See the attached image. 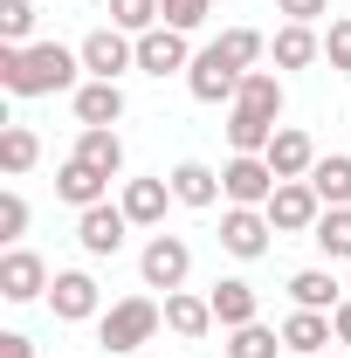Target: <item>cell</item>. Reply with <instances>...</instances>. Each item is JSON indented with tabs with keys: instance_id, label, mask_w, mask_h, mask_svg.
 Listing matches in <instances>:
<instances>
[{
	"instance_id": "1",
	"label": "cell",
	"mask_w": 351,
	"mask_h": 358,
	"mask_svg": "<svg viewBox=\"0 0 351 358\" xmlns=\"http://www.w3.org/2000/svg\"><path fill=\"white\" fill-rule=\"evenodd\" d=\"M83 69V55H69L62 42H28V48H7L0 42V83L14 96H48V90H69Z\"/></svg>"
},
{
	"instance_id": "2",
	"label": "cell",
	"mask_w": 351,
	"mask_h": 358,
	"mask_svg": "<svg viewBox=\"0 0 351 358\" xmlns=\"http://www.w3.org/2000/svg\"><path fill=\"white\" fill-rule=\"evenodd\" d=\"M159 324H166V310L152 303V296H124V303H110V310L96 317V338H103V352H145L152 338H159Z\"/></svg>"
},
{
	"instance_id": "3",
	"label": "cell",
	"mask_w": 351,
	"mask_h": 358,
	"mask_svg": "<svg viewBox=\"0 0 351 358\" xmlns=\"http://www.w3.org/2000/svg\"><path fill=\"white\" fill-rule=\"evenodd\" d=\"M282 179L268 166L262 152H234L227 166H220V193H227V207H268V193H275Z\"/></svg>"
},
{
	"instance_id": "4",
	"label": "cell",
	"mask_w": 351,
	"mask_h": 358,
	"mask_svg": "<svg viewBox=\"0 0 351 358\" xmlns=\"http://www.w3.org/2000/svg\"><path fill=\"white\" fill-rule=\"evenodd\" d=\"M262 214H268L275 234H310V227L324 221V200H317V186H310V179H282V186L268 193Z\"/></svg>"
},
{
	"instance_id": "5",
	"label": "cell",
	"mask_w": 351,
	"mask_h": 358,
	"mask_svg": "<svg viewBox=\"0 0 351 358\" xmlns=\"http://www.w3.org/2000/svg\"><path fill=\"white\" fill-rule=\"evenodd\" d=\"M83 69L96 76V83H117L124 69H138V35H124V28H96V35H83Z\"/></svg>"
},
{
	"instance_id": "6",
	"label": "cell",
	"mask_w": 351,
	"mask_h": 358,
	"mask_svg": "<svg viewBox=\"0 0 351 358\" xmlns=\"http://www.w3.org/2000/svg\"><path fill=\"white\" fill-rule=\"evenodd\" d=\"M186 268H193V248H186L179 234H152V241H145V255H138V275H145V289H166V296L186 282Z\"/></svg>"
},
{
	"instance_id": "7",
	"label": "cell",
	"mask_w": 351,
	"mask_h": 358,
	"mask_svg": "<svg viewBox=\"0 0 351 358\" xmlns=\"http://www.w3.org/2000/svg\"><path fill=\"white\" fill-rule=\"evenodd\" d=\"M241 76H248V69H234L220 48H200L193 69H186V90H193L200 103H234V96H241Z\"/></svg>"
},
{
	"instance_id": "8",
	"label": "cell",
	"mask_w": 351,
	"mask_h": 358,
	"mask_svg": "<svg viewBox=\"0 0 351 358\" xmlns=\"http://www.w3.org/2000/svg\"><path fill=\"white\" fill-rule=\"evenodd\" d=\"M268 234H275V227H268L262 207H227V214H220V248H227V255H241V262L268 255Z\"/></svg>"
},
{
	"instance_id": "9",
	"label": "cell",
	"mask_w": 351,
	"mask_h": 358,
	"mask_svg": "<svg viewBox=\"0 0 351 358\" xmlns=\"http://www.w3.org/2000/svg\"><path fill=\"white\" fill-rule=\"evenodd\" d=\"M138 69L145 76H179V69H193V48H186V35L179 28H152V35H138Z\"/></svg>"
},
{
	"instance_id": "10",
	"label": "cell",
	"mask_w": 351,
	"mask_h": 358,
	"mask_svg": "<svg viewBox=\"0 0 351 358\" xmlns=\"http://www.w3.org/2000/svg\"><path fill=\"white\" fill-rule=\"evenodd\" d=\"M124 227H131V214L103 200V207H83L76 214V241H83V255H117L124 248Z\"/></svg>"
},
{
	"instance_id": "11",
	"label": "cell",
	"mask_w": 351,
	"mask_h": 358,
	"mask_svg": "<svg viewBox=\"0 0 351 358\" xmlns=\"http://www.w3.org/2000/svg\"><path fill=\"white\" fill-rule=\"evenodd\" d=\"M42 289H48V262H42V255L14 248V255L0 262V296H7V303H35Z\"/></svg>"
},
{
	"instance_id": "12",
	"label": "cell",
	"mask_w": 351,
	"mask_h": 358,
	"mask_svg": "<svg viewBox=\"0 0 351 358\" xmlns=\"http://www.w3.org/2000/svg\"><path fill=\"white\" fill-rule=\"evenodd\" d=\"M207 303H214V324H220V331H241V324H255V310H262L255 282H241V275L214 282V289H207Z\"/></svg>"
},
{
	"instance_id": "13",
	"label": "cell",
	"mask_w": 351,
	"mask_h": 358,
	"mask_svg": "<svg viewBox=\"0 0 351 358\" xmlns=\"http://www.w3.org/2000/svg\"><path fill=\"white\" fill-rule=\"evenodd\" d=\"M262 159L275 166V179H310V166H317V145H310V131L282 124V131L268 138V152H262Z\"/></svg>"
},
{
	"instance_id": "14",
	"label": "cell",
	"mask_w": 351,
	"mask_h": 358,
	"mask_svg": "<svg viewBox=\"0 0 351 358\" xmlns=\"http://www.w3.org/2000/svg\"><path fill=\"white\" fill-rule=\"evenodd\" d=\"M48 303H55L62 324H83V317H96V282H89L83 268H62V275L48 282Z\"/></svg>"
},
{
	"instance_id": "15",
	"label": "cell",
	"mask_w": 351,
	"mask_h": 358,
	"mask_svg": "<svg viewBox=\"0 0 351 358\" xmlns=\"http://www.w3.org/2000/svg\"><path fill=\"white\" fill-rule=\"evenodd\" d=\"M69 159L96 166L103 179H117V173H124V138H117V131H103V124H83V131H76V152H69Z\"/></svg>"
},
{
	"instance_id": "16",
	"label": "cell",
	"mask_w": 351,
	"mask_h": 358,
	"mask_svg": "<svg viewBox=\"0 0 351 358\" xmlns=\"http://www.w3.org/2000/svg\"><path fill=\"white\" fill-rule=\"evenodd\" d=\"M166 331H173V338H186V345H200V338L214 331V303H207V296L173 289V296H166Z\"/></svg>"
},
{
	"instance_id": "17",
	"label": "cell",
	"mask_w": 351,
	"mask_h": 358,
	"mask_svg": "<svg viewBox=\"0 0 351 358\" xmlns=\"http://www.w3.org/2000/svg\"><path fill=\"white\" fill-rule=\"evenodd\" d=\"M331 338H338V331H331V310H289L282 317V345L296 358H317Z\"/></svg>"
},
{
	"instance_id": "18",
	"label": "cell",
	"mask_w": 351,
	"mask_h": 358,
	"mask_svg": "<svg viewBox=\"0 0 351 358\" xmlns=\"http://www.w3.org/2000/svg\"><path fill=\"white\" fill-rule=\"evenodd\" d=\"M234 110L275 124V117H282V83H275V69H248V76H241V96H234Z\"/></svg>"
},
{
	"instance_id": "19",
	"label": "cell",
	"mask_w": 351,
	"mask_h": 358,
	"mask_svg": "<svg viewBox=\"0 0 351 358\" xmlns=\"http://www.w3.org/2000/svg\"><path fill=\"white\" fill-rule=\"evenodd\" d=\"M103 186H110V179L96 173V166H83V159H62V173H55V193H62L76 214H83V207H103Z\"/></svg>"
},
{
	"instance_id": "20",
	"label": "cell",
	"mask_w": 351,
	"mask_h": 358,
	"mask_svg": "<svg viewBox=\"0 0 351 358\" xmlns=\"http://www.w3.org/2000/svg\"><path fill=\"white\" fill-rule=\"evenodd\" d=\"M173 200H179V207H214V200H220V173L200 166V159H179V166H173Z\"/></svg>"
},
{
	"instance_id": "21",
	"label": "cell",
	"mask_w": 351,
	"mask_h": 358,
	"mask_svg": "<svg viewBox=\"0 0 351 358\" xmlns=\"http://www.w3.org/2000/svg\"><path fill=\"white\" fill-rule=\"evenodd\" d=\"M117 117H124V90H117V83H96V76H89V83L76 90V124H103V131H110Z\"/></svg>"
},
{
	"instance_id": "22",
	"label": "cell",
	"mask_w": 351,
	"mask_h": 358,
	"mask_svg": "<svg viewBox=\"0 0 351 358\" xmlns=\"http://www.w3.org/2000/svg\"><path fill=\"white\" fill-rule=\"evenodd\" d=\"M166 200H173V179H131V186H124V214H131V227H159V221H166Z\"/></svg>"
},
{
	"instance_id": "23",
	"label": "cell",
	"mask_w": 351,
	"mask_h": 358,
	"mask_svg": "<svg viewBox=\"0 0 351 358\" xmlns=\"http://www.w3.org/2000/svg\"><path fill=\"white\" fill-rule=\"evenodd\" d=\"M289 296H296V310H338V303H345L331 268H296V275H289Z\"/></svg>"
},
{
	"instance_id": "24",
	"label": "cell",
	"mask_w": 351,
	"mask_h": 358,
	"mask_svg": "<svg viewBox=\"0 0 351 358\" xmlns=\"http://www.w3.org/2000/svg\"><path fill=\"white\" fill-rule=\"evenodd\" d=\"M317 55H324V42H317V28H303V21H289L275 35V69H310Z\"/></svg>"
},
{
	"instance_id": "25",
	"label": "cell",
	"mask_w": 351,
	"mask_h": 358,
	"mask_svg": "<svg viewBox=\"0 0 351 358\" xmlns=\"http://www.w3.org/2000/svg\"><path fill=\"white\" fill-rule=\"evenodd\" d=\"M310 186H317L324 207H351V159H338V152L317 159V166H310Z\"/></svg>"
},
{
	"instance_id": "26",
	"label": "cell",
	"mask_w": 351,
	"mask_h": 358,
	"mask_svg": "<svg viewBox=\"0 0 351 358\" xmlns=\"http://www.w3.org/2000/svg\"><path fill=\"white\" fill-rule=\"evenodd\" d=\"M310 241H317L331 262H345L351 255V207H324V221L310 227Z\"/></svg>"
},
{
	"instance_id": "27",
	"label": "cell",
	"mask_w": 351,
	"mask_h": 358,
	"mask_svg": "<svg viewBox=\"0 0 351 358\" xmlns=\"http://www.w3.org/2000/svg\"><path fill=\"white\" fill-rule=\"evenodd\" d=\"M35 159H42V145H35V131H28V124H7V131H0V166H7L14 179L28 173Z\"/></svg>"
},
{
	"instance_id": "28",
	"label": "cell",
	"mask_w": 351,
	"mask_h": 358,
	"mask_svg": "<svg viewBox=\"0 0 351 358\" xmlns=\"http://www.w3.org/2000/svg\"><path fill=\"white\" fill-rule=\"evenodd\" d=\"M282 131V124H268V117H241V110H227V145L234 152H268V138Z\"/></svg>"
},
{
	"instance_id": "29",
	"label": "cell",
	"mask_w": 351,
	"mask_h": 358,
	"mask_svg": "<svg viewBox=\"0 0 351 358\" xmlns=\"http://www.w3.org/2000/svg\"><path fill=\"white\" fill-rule=\"evenodd\" d=\"M35 0H0V42L7 48H28V35H35Z\"/></svg>"
},
{
	"instance_id": "30",
	"label": "cell",
	"mask_w": 351,
	"mask_h": 358,
	"mask_svg": "<svg viewBox=\"0 0 351 358\" xmlns=\"http://www.w3.org/2000/svg\"><path fill=\"white\" fill-rule=\"evenodd\" d=\"M166 14H159V0H110V28H124V35H152Z\"/></svg>"
},
{
	"instance_id": "31",
	"label": "cell",
	"mask_w": 351,
	"mask_h": 358,
	"mask_svg": "<svg viewBox=\"0 0 351 358\" xmlns=\"http://www.w3.org/2000/svg\"><path fill=\"white\" fill-rule=\"evenodd\" d=\"M282 345V331H268V324H241L234 338H227V358H275Z\"/></svg>"
},
{
	"instance_id": "32",
	"label": "cell",
	"mask_w": 351,
	"mask_h": 358,
	"mask_svg": "<svg viewBox=\"0 0 351 358\" xmlns=\"http://www.w3.org/2000/svg\"><path fill=\"white\" fill-rule=\"evenodd\" d=\"M159 14H166V28H179V35H193L207 14H214V0H159Z\"/></svg>"
},
{
	"instance_id": "33",
	"label": "cell",
	"mask_w": 351,
	"mask_h": 358,
	"mask_svg": "<svg viewBox=\"0 0 351 358\" xmlns=\"http://www.w3.org/2000/svg\"><path fill=\"white\" fill-rule=\"evenodd\" d=\"M214 48L227 55V62H234V69H248V62L262 55V35H255V28H227V35H220Z\"/></svg>"
},
{
	"instance_id": "34",
	"label": "cell",
	"mask_w": 351,
	"mask_h": 358,
	"mask_svg": "<svg viewBox=\"0 0 351 358\" xmlns=\"http://www.w3.org/2000/svg\"><path fill=\"white\" fill-rule=\"evenodd\" d=\"M324 55H331V69H345V76H351V14H345V21H331V35H324Z\"/></svg>"
},
{
	"instance_id": "35",
	"label": "cell",
	"mask_w": 351,
	"mask_h": 358,
	"mask_svg": "<svg viewBox=\"0 0 351 358\" xmlns=\"http://www.w3.org/2000/svg\"><path fill=\"white\" fill-rule=\"evenodd\" d=\"M21 227H28V200H21V193H0V234L14 241Z\"/></svg>"
},
{
	"instance_id": "36",
	"label": "cell",
	"mask_w": 351,
	"mask_h": 358,
	"mask_svg": "<svg viewBox=\"0 0 351 358\" xmlns=\"http://www.w3.org/2000/svg\"><path fill=\"white\" fill-rule=\"evenodd\" d=\"M275 7H282V14H289V21H317V14H331V0H275Z\"/></svg>"
},
{
	"instance_id": "37",
	"label": "cell",
	"mask_w": 351,
	"mask_h": 358,
	"mask_svg": "<svg viewBox=\"0 0 351 358\" xmlns=\"http://www.w3.org/2000/svg\"><path fill=\"white\" fill-rule=\"evenodd\" d=\"M0 358H35V345H28L21 331H0Z\"/></svg>"
},
{
	"instance_id": "38",
	"label": "cell",
	"mask_w": 351,
	"mask_h": 358,
	"mask_svg": "<svg viewBox=\"0 0 351 358\" xmlns=\"http://www.w3.org/2000/svg\"><path fill=\"white\" fill-rule=\"evenodd\" d=\"M331 331H338V345H351V296L338 303V310H331Z\"/></svg>"
}]
</instances>
